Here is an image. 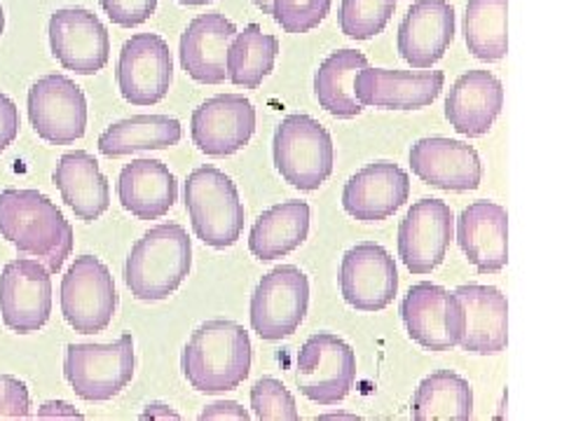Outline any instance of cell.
Returning a JSON list of instances; mask_svg holds the SVG:
<instances>
[{
    "instance_id": "484cf974",
    "label": "cell",
    "mask_w": 562,
    "mask_h": 421,
    "mask_svg": "<svg viewBox=\"0 0 562 421\" xmlns=\"http://www.w3.org/2000/svg\"><path fill=\"white\" fill-rule=\"evenodd\" d=\"M117 200L138 220H160L179 200V181L160 160H132L120 171Z\"/></svg>"
},
{
    "instance_id": "7bdbcfd3",
    "label": "cell",
    "mask_w": 562,
    "mask_h": 421,
    "mask_svg": "<svg viewBox=\"0 0 562 421\" xmlns=\"http://www.w3.org/2000/svg\"><path fill=\"white\" fill-rule=\"evenodd\" d=\"M176 3H181V5H206V3H211V0H176Z\"/></svg>"
},
{
    "instance_id": "3957f363",
    "label": "cell",
    "mask_w": 562,
    "mask_h": 421,
    "mask_svg": "<svg viewBox=\"0 0 562 421\" xmlns=\"http://www.w3.org/2000/svg\"><path fill=\"white\" fill-rule=\"evenodd\" d=\"M192 243L186 227L176 223L155 225L140 237L125 262V281L140 303H160L190 274Z\"/></svg>"
},
{
    "instance_id": "ac0fdd59",
    "label": "cell",
    "mask_w": 562,
    "mask_h": 421,
    "mask_svg": "<svg viewBox=\"0 0 562 421\" xmlns=\"http://www.w3.org/2000/svg\"><path fill=\"white\" fill-rule=\"evenodd\" d=\"M256 132V109L241 94H218L195 109L190 120L192 144L209 157H231Z\"/></svg>"
},
{
    "instance_id": "7c38bea8",
    "label": "cell",
    "mask_w": 562,
    "mask_h": 421,
    "mask_svg": "<svg viewBox=\"0 0 562 421\" xmlns=\"http://www.w3.org/2000/svg\"><path fill=\"white\" fill-rule=\"evenodd\" d=\"M452 239V208L443 200H419L398 225V258L411 274H431L443 265Z\"/></svg>"
},
{
    "instance_id": "f546056e",
    "label": "cell",
    "mask_w": 562,
    "mask_h": 421,
    "mask_svg": "<svg viewBox=\"0 0 562 421\" xmlns=\"http://www.w3.org/2000/svg\"><path fill=\"white\" fill-rule=\"evenodd\" d=\"M368 66V57L357 49H338L319 66L314 76V96L322 109L333 117L351 120L361 115L363 105L357 101L351 82L361 68Z\"/></svg>"
},
{
    "instance_id": "30bf717a",
    "label": "cell",
    "mask_w": 562,
    "mask_h": 421,
    "mask_svg": "<svg viewBox=\"0 0 562 421\" xmlns=\"http://www.w3.org/2000/svg\"><path fill=\"white\" fill-rule=\"evenodd\" d=\"M401 319L411 340L429 351L460 346L464 338V309L448 288L419 281L401 303Z\"/></svg>"
},
{
    "instance_id": "44dd1931",
    "label": "cell",
    "mask_w": 562,
    "mask_h": 421,
    "mask_svg": "<svg viewBox=\"0 0 562 421\" xmlns=\"http://www.w3.org/2000/svg\"><path fill=\"white\" fill-rule=\"evenodd\" d=\"M454 8L448 0H417L398 26V55L425 70L446 57L454 41Z\"/></svg>"
},
{
    "instance_id": "d6a6232c",
    "label": "cell",
    "mask_w": 562,
    "mask_h": 421,
    "mask_svg": "<svg viewBox=\"0 0 562 421\" xmlns=\"http://www.w3.org/2000/svg\"><path fill=\"white\" fill-rule=\"evenodd\" d=\"M508 0H469L464 14V41L476 59L495 64L508 52Z\"/></svg>"
},
{
    "instance_id": "4fadbf2b",
    "label": "cell",
    "mask_w": 562,
    "mask_h": 421,
    "mask_svg": "<svg viewBox=\"0 0 562 421\" xmlns=\"http://www.w3.org/2000/svg\"><path fill=\"white\" fill-rule=\"evenodd\" d=\"M117 90L132 105H155L173 80V61L165 38L157 33H136L122 45L117 61Z\"/></svg>"
},
{
    "instance_id": "9c48e42d",
    "label": "cell",
    "mask_w": 562,
    "mask_h": 421,
    "mask_svg": "<svg viewBox=\"0 0 562 421\" xmlns=\"http://www.w3.org/2000/svg\"><path fill=\"white\" fill-rule=\"evenodd\" d=\"M310 281L295 265H279L258 281L251 295V328L260 340L291 338L305 321Z\"/></svg>"
},
{
    "instance_id": "ee69618b",
    "label": "cell",
    "mask_w": 562,
    "mask_h": 421,
    "mask_svg": "<svg viewBox=\"0 0 562 421\" xmlns=\"http://www.w3.org/2000/svg\"><path fill=\"white\" fill-rule=\"evenodd\" d=\"M5 31V14H3V8H0V33Z\"/></svg>"
},
{
    "instance_id": "8fae6325",
    "label": "cell",
    "mask_w": 562,
    "mask_h": 421,
    "mask_svg": "<svg viewBox=\"0 0 562 421\" xmlns=\"http://www.w3.org/2000/svg\"><path fill=\"white\" fill-rule=\"evenodd\" d=\"M29 120L45 144L70 146L87 132V99L70 78L45 76L29 90Z\"/></svg>"
},
{
    "instance_id": "74e56055",
    "label": "cell",
    "mask_w": 562,
    "mask_h": 421,
    "mask_svg": "<svg viewBox=\"0 0 562 421\" xmlns=\"http://www.w3.org/2000/svg\"><path fill=\"white\" fill-rule=\"evenodd\" d=\"M31 414L29 386L12 375H0V419H24Z\"/></svg>"
},
{
    "instance_id": "8992f818",
    "label": "cell",
    "mask_w": 562,
    "mask_h": 421,
    "mask_svg": "<svg viewBox=\"0 0 562 421\" xmlns=\"http://www.w3.org/2000/svg\"><path fill=\"white\" fill-rule=\"evenodd\" d=\"M134 338L125 332L111 344H68L64 377L78 398L105 402L115 398L134 377Z\"/></svg>"
},
{
    "instance_id": "8d00e7d4",
    "label": "cell",
    "mask_w": 562,
    "mask_h": 421,
    "mask_svg": "<svg viewBox=\"0 0 562 421\" xmlns=\"http://www.w3.org/2000/svg\"><path fill=\"white\" fill-rule=\"evenodd\" d=\"M109 20L122 29H134L150 20L157 0H99Z\"/></svg>"
},
{
    "instance_id": "e575fe53",
    "label": "cell",
    "mask_w": 562,
    "mask_h": 421,
    "mask_svg": "<svg viewBox=\"0 0 562 421\" xmlns=\"http://www.w3.org/2000/svg\"><path fill=\"white\" fill-rule=\"evenodd\" d=\"M251 410L260 421H297L295 398L284 384L274 377H262L251 389Z\"/></svg>"
},
{
    "instance_id": "7402d4cb",
    "label": "cell",
    "mask_w": 562,
    "mask_h": 421,
    "mask_svg": "<svg viewBox=\"0 0 562 421\" xmlns=\"http://www.w3.org/2000/svg\"><path fill=\"white\" fill-rule=\"evenodd\" d=\"M457 243L481 274H497L508 262V214L502 204L473 202L457 218Z\"/></svg>"
},
{
    "instance_id": "d590c367",
    "label": "cell",
    "mask_w": 562,
    "mask_h": 421,
    "mask_svg": "<svg viewBox=\"0 0 562 421\" xmlns=\"http://www.w3.org/2000/svg\"><path fill=\"white\" fill-rule=\"evenodd\" d=\"M333 0H274L272 16L286 33H307L330 12Z\"/></svg>"
},
{
    "instance_id": "83f0119b",
    "label": "cell",
    "mask_w": 562,
    "mask_h": 421,
    "mask_svg": "<svg viewBox=\"0 0 562 421\" xmlns=\"http://www.w3.org/2000/svg\"><path fill=\"white\" fill-rule=\"evenodd\" d=\"M310 235V204L281 202L262 210L249 232V251L258 260L286 258L301 249Z\"/></svg>"
},
{
    "instance_id": "d4e9b609",
    "label": "cell",
    "mask_w": 562,
    "mask_h": 421,
    "mask_svg": "<svg viewBox=\"0 0 562 421\" xmlns=\"http://www.w3.org/2000/svg\"><path fill=\"white\" fill-rule=\"evenodd\" d=\"M504 109V84L490 70H467L454 80L446 99L450 127L467 138H481Z\"/></svg>"
},
{
    "instance_id": "d6986e66",
    "label": "cell",
    "mask_w": 562,
    "mask_h": 421,
    "mask_svg": "<svg viewBox=\"0 0 562 421\" xmlns=\"http://www.w3.org/2000/svg\"><path fill=\"white\" fill-rule=\"evenodd\" d=\"M411 169L422 183L448 192L476 190L483 181L479 152L464 140L446 136L417 140L411 150Z\"/></svg>"
},
{
    "instance_id": "603a6c76",
    "label": "cell",
    "mask_w": 562,
    "mask_h": 421,
    "mask_svg": "<svg viewBox=\"0 0 562 421\" xmlns=\"http://www.w3.org/2000/svg\"><path fill=\"white\" fill-rule=\"evenodd\" d=\"M237 26L221 12H206L192 20L181 35L179 57L186 73L200 84H223L227 80V47Z\"/></svg>"
},
{
    "instance_id": "cb8c5ba5",
    "label": "cell",
    "mask_w": 562,
    "mask_h": 421,
    "mask_svg": "<svg viewBox=\"0 0 562 421\" xmlns=\"http://www.w3.org/2000/svg\"><path fill=\"white\" fill-rule=\"evenodd\" d=\"M464 309L460 346L476 356L502 354L508 344V303L495 286L464 284L452 291Z\"/></svg>"
},
{
    "instance_id": "4316f807",
    "label": "cell",
    "mask_w": 562,
    "mask_h": 421,
    "mask_svg": "<svg viewBox=\"0 0 562 421\" xmlns=\"http://www.w3.org/2000/svg\"><path fill=\"white\" fill-rule=\"evenodd\" d=\"M52 181L61 192L66 206L85 223L99 220L111 206L109 181L90 152L74 150L61 155Z\"/></svg>"
},
{
    "instance_id": "ffe728a7",
    "label": "cell",
    "mask_w": 562,
    "mask_h": 421,
    "mask_svg": "<svg viewBox=\"0 0 562 421\" xmlns=\"http://www.w3.org/2000/svg\"><path fill=\"white\" fill-rule=\"evenodd\" d=\"M411 197V179L394 162H375L345 183L342 208L361 223H380L394 216Z\"/></svg>"
},
{
    "instance_id": "1f68e13d",
    "label": "cell",
    "mask_w": 562,
    "mask_h": 421,
    "mask_svg": "<svg viewBox=\"0 0 562 421\" xmlns=\"http://www.w3.org/2000/svg\"><path fill=\"white\" fill-rule=\"evenodd\" d=\"M279 55V41L262 33L258 24H249L227 47V80L244 90H258L272 70Z\"/></svg>"
},
{
    "instance_id": "e0dca14e",
    "label": "cell",
    "mask_w": 562,
    "mask_h": 421,
    "mask_svg": "<svg viewBox=\"0 0 562 421\" xmlns=\"http://www.w3.org/2000/svg\"><path fill=\"white\" fill-rule=\"evenodd\" d=\"M340 293L349 307L382 311L398 293V270L390 251L375 241L357 243L342 258Z\"/></svg>"
},
{
    "instance_id": "b9f144b4",
    "label": "cell",
    "mask_w": 562,
    "mask_h": 421,
    "mask_svg": "<svg viewBox=\"0 0 562 421\" xmlns=\"http://www.w3.org/2000/svg\"><path fill=\"white\" fill-rule=\"evenodd\" d=\"M272 3H274V0H254V5H256L258 10L266 12V14L272 12Z\"/></svg>"
},
{
    "instance_id": "60d3db41",
    "label": "cell",
    "mask_w": 562,
    "mask_h": 421,
    "mask_svg": "<svg viewBox=\"0 0 562 421\" xmlns=\"http://www.w3.org/2000/svg\"><path fill=\"white\" fill-rule=\"evenodd\" d=\"M148 417H171V419H179V414L171 412V410L165 408V406H148V410L144 412V419H148Z\"/></svg>"
},
{
    "instance_id": "52a82bcc",
    "label": "cell",
    "mask_w": 562,
    "mask_h": 421,
    "mask_svg": "<svg viewBox=\"0 0 562 421\" xmlns=\"http://www.w3.org/2000/svg\"><path fill=\"white\" fill-rule=\"evenodd\" d=\"M357 382V354L342 338L316 332L297 354L295 384L316 406H338Z\"/></svg>"
},
{
    "instance_id": "9a60e30c",
    "label": "cell",
    "mask_w": 562,
    "mask_h": 421,
    "mask_svg": "<svg viewBox=\"0 0 562 421\" xmlns=\"http://www.w3.org/2000/svg\"><path fill=\"white\" fill-rule=\"evenodd\" d=\"M443 70H386L361 68L351 82L363 109L419 111L431 105L443 92Z\"/></svg>"
},
{
    "instance_id": "f35d334b",
    "label": "cell",
    "mask_w": 562,
    "mask_h": 421,
    "mask_svg": "<svg viewBox=\"0 0 562 421\" xmlns=\"http://www.w3.org/2000/svg\"><path fill=\"white\" fill-rule=\"evenodd\" d=\"M20 136V109L5 94H0V152L8 150Z\"/></svg>"
},
{
    "instance_id": "5b68a950",
    "label": "cell",
    "mask_w": 562,
    "mask_h": 421,
    "mask_svg": "<svg viewBox=\"0 0 562 421\" xmlns=\"http://www.w3.org/2000/svg\"><path fill=\"white\" fill-rule=\"evenodd\" d=\"M272 157L281 179L297 190L314 192L330 179L336 148L319 120L295 113L281 120L277 127Z\"/></svg>"
},
{
    "instance_id": "2e32d148",
    "label": "cell",
    "mask_w": 562,
    "mask_h": 421,
    "mask_svg": "<svg viewBox=\"0 0 562 421\" xmlns=\"http://www.w3.org/2000/svg\"><path fill=\"white\" fill-rule=\"evenodd\" d=\"M49 47L55 59L78 76H94L111 57L109 31L85 8H64L49 16Z\"/></svg>"
},
{
    "instance_id": "f1b7e54d",
    "label": "cell",
    "mask_w": 562,
    "mask_h": 421,
    "mask_svg": "<svg viewBox=\"0 0 562 421\" xmlns=\"http://www.w3.org/2000/svg\"><path fill=\"white\" fill-rule=\"evenodd\" d=\"M183 138L181 122L169 115H132L120 120L99 136L101 155L127 157L140 150H167Z\"/></svg>"
},
{
    "instance_id": "5bb4252c",
    "label": "cell",
    "mask_w": 562,
    "mask_h": 421,
    "mask_svg": "<svg viewBox=\"0 0 562 421\" xmlns=\"http://www.w3.org/2000/svg\"><path fill=\"white\" fill-rule=\"evenodd\" d=\"M52 314V278L41 260H12L0 272V316L3 323L29 335L38 332Z\"/></svg>"
},
{
    "instance_id": "6da1fadb",
    "label": "cell",
    "mask_w": 562,
    "mask_h": 421,
    "mask_svg": "<svg viewBox=\"0 0 562 421\" xmlns=\"http://www.w3.org/2000/svg\"><path fill=\"white\" fill-rule=\"evenodd\" d=\"M0 237L22 255L38 258L49 274H59L74 253V227L61 208L38 190L0 192Z\"/></svg>"
},
{
    "instance_id": "ab89813d",
    "label": "cell",
    "mask_w": 562,
    "mask_h": 421,
    "mask_svg": "<svg viewBox=\"0 0 562 421\" xmlns=\"http://www.w3.org/2000/svg\"><path fill=\"white\" fill-rule=\"evenodd\" d=\"M249 412H246L239 402L235 400H218L214 406H206L200 414L202 421H223V419H237V421H249Z\"/></svg>"
},
{
    "instance_id": "277c9868",
    "label": "cell",
    "mask_w": 562,
    "mask_h": 421,
    "mask_svg": "<svg viewBox=\"0 0 562 421\" xmlns=\"http://www.w3.org/2000/svg\"><path fill=\"white\" fill-rule=\"evenodd\" d=\"M183 202L195 237L211 249H231L244 230V204L227 173L216 167H200L188 175Z\"/></svg>"
},
{
    "instance_id": "7a4b0ae2",
    "label": "cell",
    "mask_w": 562,
    "mask_h": 421,
    "mask_svg": "<svg viewBox=\"0 0 562 421\" xmlns=\"http://www.w3.org/2000/svg\"><path fill=\"white\" fill-rule=\"evenodd\" d=\"M251 359V338L244 326L227 319H214L192 332L183 349L181 367L195 391L225 394L235 391L249 377Z\"/></svg>"
},
{
    "instance_id": "4dcf8cb0",
    "label": "cell",
    "mask_w": 562,
    "mask_h": 421,
    "mask_svg": "<svg viewBox=\"0 0 562 421\" xmlns=\"http://www.w3.org/2000/svg\"><path fill=\"white\" fill-rule=\"evenodd\" d=\"M411 417L415 421H467L473 417V389L452 371L431 373L415 389Z\"/></svg>"
},
{
    "instance_id": "836d02e7",
    "label": "cell",
    "mask_w": 562,
    "mask_h": 421,
    "mask_svg": "<svg viewBox=\"0 0 562 421\" xmlns=\"http://www.w3.org/2000/svg\"><path fill=\"white\" fill-rule=\"evenodd\" d=\"M396 0H342L340 29L351 41H371L390 24Z\"/></svg>"
},
{
    "instance_id": "ba28073f",
    "label": "cell",
    "mask_w": 562,
    "mask_h": 421,
    "mask_svg": "<svg viewBox=\"0 0 562 421\" xmlns=\"http://www.w3.org/2000/svg\"><path fill=\"white\" fill-rule=\"evenodd\" d=\"M61 314L80 335H97L111 326L117 309V291L111 270L94 255L74 260L61 278Z\"/></svg>"
}]
</instances>
